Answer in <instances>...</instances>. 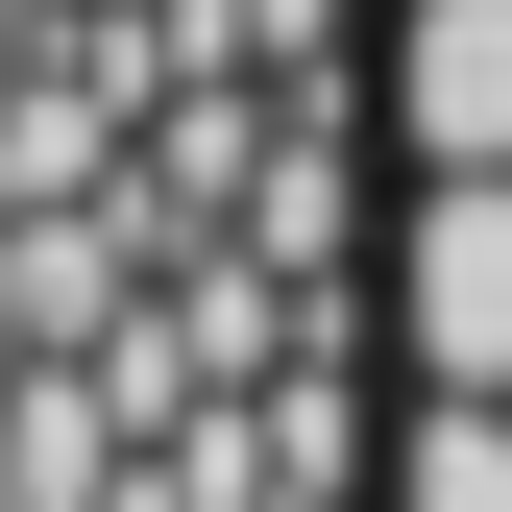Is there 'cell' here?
<instances>
[{
  "instance_id": "6da1fadb",
  "label": "cell",
  "mask_w": 512,
  "mask_h": 512,
  "mask_svg": "<svg viewBox=\"0 0 512 512\" xmlns=\"http://www.w3.org/2000/svg\"><path fill=\"white\" fill-rule=\"evenodd\" d=\"M391 366L439 415H512V171H415L391 196Z\"/></svg>"
},
{
  "instance_id": "7a4b0ae2",
  "label": "cell",
  "mask_w": 512,
  "mask_h": 512,
  "mask_svg": "<svg viewBox=\"0 0 512 512\" xmlns=\"http://www.w3.org/2000/svg\"><path fill=\"white\" fill-rule=\"evenodd\" d=\"M391 147L512 171V0H391Z\"/></svg>"
},
{
  "instance_id": "3957f363",
  "label": "cell",
  "mask_w": 512,
  "mask_h": 512,
  "mask_svg": "<svg viewBox=\"0 0 512 512\" xmlns=\"http://www.w3.org/2000/svg\"><path fill=\"white\" fill-rule=\"evenodd\" d=\"M391 512H512V415H391Z\"/></svg>"
}]
</instances>
